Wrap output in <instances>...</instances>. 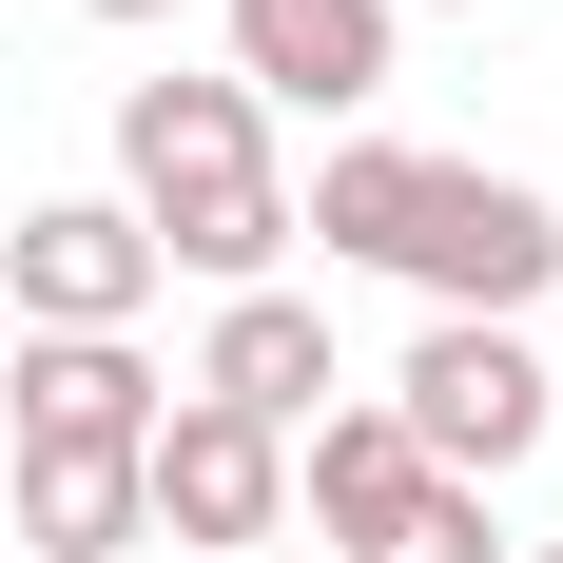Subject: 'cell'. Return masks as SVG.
<instances>
[{
    "label": "cell",
    "instance_id": "6da1fadb",
    "mask_svg": "<svg viewBox=\"0 0 563 563\" xmlns=\"http://www.w3.org/2000/svg\"><path fill=\"white\" fill-rule=\"evenodd\" d=\"M117 214L156 233V273L273 291V253H291V175H273V117L233 98V78H136V98H117Z\"/></svg>",
    "mask_w": 563,
    "mask_h": 563
},
{
    "label": "cell",
    "instance_id": "7a4b0ae2",
    "mask_svg": "<svg viewBox=\"0 0 563 563\" xmlns=\"http://www.w3.org/2000/svg\"><path fill=\"white\" fill-rule=\"evenodd\" d=\"M369 408L408 428V466H428V486H506V466L563 428L544 350H525V331H448V311H428V350H408V369H389Z\"/></svg>",
    "mask_w": 563,
    "mask_h": 563
},
{
    "label": "cell",
    "instance_id": "3957f363",
    "mask_svg": "<svg viewBox=\"0 0 563 563\" xmlns=\"http://www.w3.org/2000/svg\"><path fill=\"white\" fill-rule=\"evenodd\" d=\"M389 273H428L448 291V331H525L563 291V214L525 195V175H466V156H428V195H408V253Z\"/></svg>",
    "mask_w": 563,
    "mask_h": 563
},
{
    "label": "cell",
    "instance_id": "277c9868",
    "mask_svg": "<svg viewBox=\"0 0 563 563\" xmlns=\"http://www.w3.org/2000/svg\"><path fill=\"white\" fill-rule=\"evenodd\" d=\"M136 525H156L175 563H253V544L291 525V448L175 389V408H156V448H136Z\"/></svg>",
    "mask_w": 563,
    "mask_h": 563
},
{
    "label": "cell",
    "instance_id": "5b68a950",
    "mask_svg": "<svg viewBox=\"0 0 563 563\" xmlns=\"http://www.w3.org/2000/svg\"><path fill=\"white\" fill-rule=\"evenodd\" d=\"M0 291H20V331H136L156 311V233L117 214V195H40V214L0 233Z\"/></svg>",
    "mask_w": 563,
    "mask_h": 563
},
{
    "label": "cell",
    "instance_id": "8992f818",
    "mask_svg": "<svg viewBox=\"0 0 563 563\" xmlns=\"http://www.w3.org/2000/svg\"><path fill=\"white\" fill-rule=\"evenodd\" d=\"M233 98L253 117H369L389 98V0H233Z\"/></svg>",
    "mask_w": 563,
    "mask_h": 563
},
{
    "label": "cell",
    "instance_id": "52a82bcc",
    "mask_svg": "<svg viewBox=\"0 0 563 563\" xmlns=\"http://www.w3.org/2000/svg\"><path fill=\"white\" fill-rule=\"evenodd\" d=\"M175 389H195V408H233V428H273V448H291V428H311V408H331L350 369H331V311H311V291H233V311H214V350H195Z\"/></svg>",
    "mask_w": 563,
    "mask_h": 563
},
{
    "label": "cell",
    "instance_id": "ba28073f",
    "mask_svg": "<svg viewBox=\"0 0 563 563\" xmlns=\"http://www.w3.org/2000/svg\"><path fill=\"white\" fill-rule=\"evenodd\" d=\"M40 448H98V466L156 448V369H136V331H20V466H40Z\"/></svg>",
    "mask_w": 563,
    "mask_h": 563
},
{
    "label": "cell",
    "instance_id": "9c48e42d",
    "mask_svg": "<svg viewBox=\"0 0 563 563\" xmlns=\"http://www.w3.org/2000/svg\"><path fill=\"white\" fill-rule=\"evenodd\" d=\"M408 486H428V466H408V428H389V408H311V428H291V506L331 525V544H350V525H389Z\"/></svg>",
    "mask_w": 563,
    "mask_h": 563
},
{
    "label": "cell",
    "instance_id": "30bf717a",
    "mask_svg": "<svg viewBox=\"0 0 563 563\" xmlns=\"http://www.w3.org/2000/svg\"><path fill=\"white\" fill-rule=\"evenodd\" d=\"M20 544H40V563H117V544H156V525H136V466L40 448V466H20Z\"/></svg>",
    "mask_w": 563,
    "mask_h": 563
},
{
    "label": "cell",
    "instance_id": "8fae6325",
    "mask_svg": "<svg viewBox=\"0 0 563 563\" xmlns=\"http://www.w3.org/2000/svg\"><path fill=\"white\" fill-rule=\"evenodd\" d=\"M408 195H428V156H408V136H350V156L291 195V233H331V253H369V273H389V253H408Z\"/></svg>",
    "mask_w": 563,
    "mask_h": 563
},
{
    "label": "cell",
    "instance_id": "7c38bea8",
    "mask_svg": "<svg viewBox=\"0 0 563 563\" xmlns=\"http://www.w3.org/2000/svg\"><path fill=\"white\" fill-rule=\"evenodd\" d=\"M350 563H506V525H486V486H408L389 525H350Z\"/></svg>",
    "mask_w": 563,
    "mask_h": 563
},
{
    "label": "cell",
    "instance_id": "4fadbf2b",
    "mask_svg": "<svg viewBox=\"0 0 563 563\" xmlns=\"http://www.w3.org/2000/svg\"><path fill=\"white\" fill-rule=\"evenodd\" d=\"M78 20H175V0H78Z\"/></svg>",
    "mask_w": 563,
    "mask_h": 563
},
{
    "label": "cell",
    "instance_id": "5bb4252c",
    "mask_svg": "<svg viewBox=\"0 0 563 563\" xmlns=\"http://www.w3.org/2000/svg\"><path fill=\"white\" fill-rule=\"evenodd\" d=\"M506 563H563V544H506Z\"/></svg>",
    "mask_w": 563,
    "mask_h": 563
},
{
    "label": "cell",
    "instance_id": "9a60e30c",
    "mask_svg": "<svg viewBox=\"0 0 563 563\" xmlns=\"http://www.w3.org/2000/svg\"><path fill=\"white\" fill-rule=\"evenodd\" d=\"M389 20H408V0H389Z\"/></svg>",
    "mask_w": 563,
    "mask_h": 563
}]
</instances>
